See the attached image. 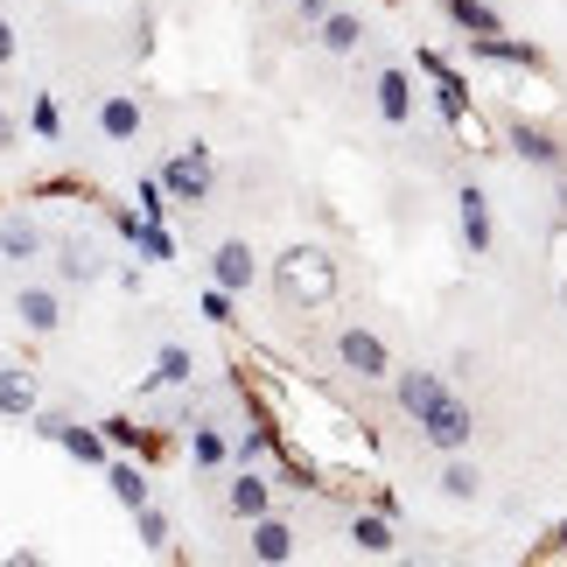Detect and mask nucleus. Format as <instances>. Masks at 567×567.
Listing matches in <instances>:
<instances>
[{
    "mask_svg": "<svg viewBox=\"0 0 567 567\" xmlns=\"http://www.w3.org/2000/svg\"><path fill=\"white\" fill-rule=\"evenodd\" d=\"M274 295L288 301L295 316L330 309V301H337V259L322 252V246H295V252H280V259H274Z\"/></svg>",
    "mask_w": 567,
    "mask_h": 567,
    "instance_id": "obj_1",
    "label": "nucleus"
},
{
    "mask_svg": "<svg viewBox=\"0 0 567 567\" xmlns=\"http://www.w3.org/2000/svg\"><path fill=\"white\" fill-rule=\"evenodd\" d=\"M421 71L434 78V105H442V120L455 126V134H476V141H484V126H476V113H470V84H463V71H455L442 50H421Z\"/></svg>",
    "mask_w": 567,
    "mask_h": 567,
    "instance_id": "obj_2",
    "label": "nucleus"
},
{
    "mask_svg": "<svg viewBox=\"0 0 567 567\" xmlns=\"http://www.w3.org/2000/svg\"><path fill=\"white\" fill-rule=\"evenodd\" d=\"M413 427L427 434V449H442V455H463V449L476 442V406L463 400V392H449V400L434 406V413H421Z\"/></svg>",
    "mask_w": 567,
    "mask_h": 567,
    "instance_id": "obj_3",
    "label": "nucleus"
},
{
    "mask_svg": "<svg viewBox=\"0 0 567 567\" xmlns=\"http://www.w3.org/2000/svg\"><path fill=\"white\" fill-rule=\"evenodd\" d=\"M162 183H168V196H176V204H204V196H210V147L189 141L183 155L162 168Z\"/></svg>",
    "mask_w": 567,
    "mask_h": 567,
    "instance_id": "obj_4",
    "label": "nucleus"
},
{
    "mask_svg": "<svg viewBox=\"0 0 567 567\" xmlns=\"http://www.w3.org/2000/svg\"><path fill=\"white\" fill-rule=\"evenodd\" d=\"M476 63H505V71H547V50L539 42H518V35H463Z\"/></svg>",
    "mask_w": 567,
    "mask_h": 567,
    "instance_id": "obj_5",
    "label": "nucleus"
},
{
    "mask_svg": "<svg viewBox=\"0 0 567 567\" xmlns=\"http://www.w3.org/2000/svg\"><path fill=\"white\" fill-rule=\"evenodd\" d=\"M392 400H400L406 421H421V413H434V406L449 400V379L442 372H421V364H413V372H392Z\"/></svg>",
    "mask_w": 567,
    "mask_h": 567,
    "instance_id": "obj_6",
    "label": "nucleus"
},
{
    "mask_svg": "<svg viewBox=\"0 0 567 567\" xmlns=\"http://www.w3.org/2000/svg\"><path fill=\"white\" fill-rule=\"evenodd\" d=\"M337 358H343V372H358V379H392V351L372 330H343L337 337Z\"/></svg>",
    "mask_w": 567,
    "mask_h": 567,
    "instance_id": "obj_7",
    "label": "nucleus"
},
{
    "mask_svg": "<svg viewBox=\"0 0 567 567\" xmlns=\"http://www.w3.org/2000/svg\"><path fill=\"white\" fill-rule=\"evenodd\" d=\"M455 225H463V246H470L476 259L491 252V196L476 189V183H463V189H455Z\"/></svg>",
    "mask_w": 567,
    "mask_h": 567,
    "instance_id": "obj_8",
    "label": "nucleus"
},
{
    "mask_svg": "<svg viewBox=\"0 0 567 567\" xmlns=\"http://www.w3.org/2000/svg\"><path fill=\"white\" fill-rule=\"evenodd\" d=\"M505 141H512V155L518 162H533V168H560L567 155H560V141L547 134V126H533V120H512L505 126Z\"/></svg>",
    "mask_w": 567,
    "mask_h": 567,
    "instance_id": "obj_9",
    "label": "nucleus"
},
{
    "mask_svg": "<svg viewBox=\"0 0 567 567\" xmlns=\"http://www.w3.org/2000/svg\"><path fill=\"white\" fill-rule=\"evenodd\" d=\"M267 505H274V484L259 476V463H246L231 476V491H225V512L231 518H267Z\"/></svg>",
    "mask_w": 567,
    "mask_h": 567,
    "instance_id": "obj_10",
    "label": "nucleus"
},
{
    "mask_svg": "<svg viewBox=\"0 0 567 567\" xmlns=\"http://www.w3.org/2000/svg\"><path fill=\"white\" fill-rule=\"evenodd\" d=\"M252 246H246V238H225V246H217L210 252V280H217V288H231V295H246L252 288Z\"/></svg>",
    "mask_w": 567,
    "mask_h": 567,
    "instance_id": "obj_11",
    "label": "nucleus"
},
{
    "mask_svg": "<svg viewBox=\"0 0 567 567\" xmlns=\"http://www.w3.org/2000/svg\"><path fill=\"white\" fill-rule=\"evenodd\" d=\"M14 316H21V330H29V337H50L56 322H63V301H56V288H21L14 295Z\"/></svg>",
    "mask_w": 567,
    "mask_h": 567,
    "instance_id": "obj_12",
    "label": "nucleus"
},
{
    "mask_svg": "<svg viewBox=\"0 0 567 567\" xmlns=\"http://www.w3.org/2000/svg\"><path fill=\"white\" fill-rule=\"evenodd\" d=\"M379 113H385V126H406L413 120V78L400 71V63H392V71H379Z\"/></svg>",
    "mask_w": 567,
    "mask_h": 567,
    "instance_id": "obj_13",
    "label": "nucleus"
},
{
    "mask_svg": "<svg viewBox=\"0 0 567 567\" xmlns=\"http://www.w3.org/2000/svg\"><path fill=\"white\" fill-rule=\"evenodd\" d=\"M442 14H449L463 35H505V14H497L491 0H442Z\"/></svg>",
    "mask_w": 567,
    "mask_h": 567,
    "instance_id": "obj_14",
    "label": "nucleus"
},
{
    "mask_svg": "<svg viewBox=\"0 0 567 567\" xmlns=\"http://www.w3.org/2000/svg\"><path fill=\"white\" fill-rule=\"evenodd\" d=\"M252 560H267V567L295 560V526H280V518H252Z\"/></svg>",
    "mask_w": 567,
    "mask_h": 567,
    "instance_id": "obj_15",
    "label": "nucleus"
},
{
    "mask_svg": "<svg viewBox=\"0 0 567 567\" xmlns=\"http://www.w3.org/2000/svg\"><path fill=\"white\" fill-rule=\"evenodd\" d=\"M56 274H63V280H99L105 259H99L92 238H63V246H56Z\"/></svg>",
    "mask_w": 567,
    "mask_h": 567,
    "instance_id": "obj_16",
    "label": "nucleus"
},
{
    "mask_svg": "<svg viewBox=\"0 0 567 567\" xmlns=\"http://www.w3.org/2000/svg\"><path fill=\"white\" fill-rule=\"evenodd\" d=\"M351 547L358 554H392L400 539H392V512H358L351 518Z\"/></svg>",
    "mask_w": 567,
    "mask_h": 567,
    "instance_id": "obj_17",
    "label": "nucleus"
},
{
    "mask_svg": "<svg viewBox=\"0 0 567 567\" xmlns=\"http://www.w3.org/2000/svg\"><path fill=\"white\" fill-rule=\"evenodd\" d=\"M99 134H105V141H134V134H141V105L126 99V92H113V99L99 105Z\"/></svg>",
    "mask_w": 567,
    "mask_h": 567,
    "instance_id": "obj_18",
    "label": "nucleus"
},
{
    "mask_svg": "<svg viewBox=\"0 0 567 567\" xmlns=\"http://www.w3.org/2000/svg\"><path fill=\"white\" fill-rule=\"evenodd\" d=\"M35 252H42V231L29 217H8V225H0V259H8V267H29Z\"/></svg>",
    "mask_w": 567,
    "mask_h": 567,
    "instance_id": "obj_19",
    "label": "nucleus"
},
{
    "mask_svg": "<svg viewBox=\"0 0 567 567\" xmlns=\"http://www.w3.org/2000/svg\"><path fill=\"white\" fill-rule=\"evenodd\" d=\"M105 484H113V497H120L126 512L155 505V497H147V470H141V463H105Z\"/></svg>",
    "mask_w": 567,
    "mask_h": 567,
    "instance_id": "obj_20",
    "label": "nucleus"
},
{
    "mask_svg": "<svg viewBox=\"0 0 567 567\" xmlns=\"http://www.w3.org/2000/svg\"><path fill=\"white\" fill-rule=\"evenodd\" d=\"M189 463H196V470H225V463H231V442H225L217 427L189 421Z\"/></svg>",
    "mask_w": 567,
    "mask_h": 567,
    "instance_id": "obj_21",
    "label": "nucleus"
},
{
    "mask_svg": "<svg viewBox=\"0 0 567 567\" xmlns=\"http://www.w3.org/2000/svg\"><path fill=\"white\" fill-rule=\"evenodd\" d=\"M63 449H71L78 455V463H113V434H105V427H63Z\"/></svg>",
    "mask_w": 567,
    "mask_h": 567,
    "instance_id": "obj_22",
    "label": "nucleus"
},
{
    "mask_svg": "<svg viewBox=\"0 0 567 567\" xmlns=\"http://www.w3.org/2000/svg\"><path fill=\"white\" fill-rule=\"evenodd\" d=\"M358 42H364V21H358V14H343V8H337L330 21H322V50H337V56H351V50H358Z\"/></svg>",
    "mask_w": 567,
    "mask_h": 567,
    "instance_id": "obj_23",
    "label": "nucleus"
},
{
    "mask_svg": "<svg viewBox=\"0 0 567 567\" xmlns=\"http://www.w3.org/2000/svg\"><path fill=\"white\" fill-rule=\"evenodd\" d=\"M274 449H280L274 421H252V427H246V434H238V442H231V455H238V463H267Z\"/></svg>",
    "mask_w": 567,
    "mask_h": 567,
    "instance_id": "obj_24",
    "label": "nucleus"
},
{
    "mask_svg": "<svg viewBox=\"0 0 567 567\" xmlns=\"http://www.w3.org/2000/svg\"><path fill=\"white\" fill-rule=\"evenodd\" d=\"M155 379L162 385H189L196 379V358L183 351V343H162V351H155Z\"/></svg>",
    "mask_w": 567,
    "mask_h": 567,
    "instance_id": "obj_25",
    "label": "nucleus"
},
{
    "mask_svg": "<svg viewBox=\"0 0 567 567\" xmlns=\"http://www.w3.org/2000/svg\"><path fill=\"white\" fill-rule=\"evenodd\" d=\"M0 413L29 421V413H35V379H21V372H8V379H0Z\"/></svg>",
    "mask_w": 567,
    "mask_h": 567,
    "instance_id": "obj_26",
    "label": "nucleus"
},
{
    "mask_svg": "<svg viewBox=\"0 0 567 567\" xmlns=\"http://www.w3.org/2000/svg\"><path fill=\"white\" fill-rule=\"evenodd\" d=\"M126 238H134V246H141L147 259H176V238H168V231H162V217H141V225H134V231H126Z\"/></svg>",
    "mask_w": 567,
    "mask_h": 567,
    "instance_id": "obj_27",
    "label": "nucleus"
},
{
    "mask_svg": "<svg viewBox=\"0 0 567 567\" xmlns=\"http://www.w3.org/2000/svg\"><path fill=\"white\" fill-rule=\"evenodd\" d=\"M442 491L455 497V505H470V497L484 491V476H476V463H449V470H442Z\"/></svg>",
    "mask_w": 567,
    "mask_h": 567,
    "instance_id": "obj_28",
    "label": "nucleus"
},
{
    "mask_svg": "<svg viewBox=\"0 0 567 567\" xmlns=\"http://www.w3.org/2000/svg\"><path fill=\"white\" fill-rule=\"evenodd\" d=\"M99 427L113 434V449H155V434H147V427H134L126 413H113V421H99Z\"/></svg>",
    "mask_w": 567,
    "mask_h": 567,
    "instance_id": "obj_29",
    "label": "nucleus"
},
{
    "mask_svg": "<svg viewBox=\"0 0 567 567\" xmlns=\"http://www.w3.org/2000/svg\"><path fill=\"white\" fill-rule=\"evenodd\" d=\"M134 533H141V547H155V554L168 547V518H162L155 505H141V512H134Z\"/></svg>",
    "mask_w": 567,
    "mask_h": 567,
    "instance_id": "obj_30",
    "label": "nucleus"
},
{
    "mask_svg": "<svg viewBox=\"0 0 567 567\" xmlns=\"http://www.w3.org/2000/svg\"><path fill=\"white\" fill-rule=\"evenodd\" d=\"M29 126H35L42 141H56V134H63V120H56V99H35V105H29Z\"/></svg>",
    "mask_w": 567,
    "mask_h": 567,
    "instance_id": "obj_31",
    "label": "nucleus"
},
{
    "mask_svg": "<svg viewBox=\"0 0 567 567\" xmlns=\"http://www.w3.org/2000/svg\"><path fill=\"white\" fill-rule=\"evenodd\" d=\"M204 316L225 330V322H231V288H210V295H204Z\"/></svg>",
    "mask_w": 567,
    "mask_h": 567,
    "instance_id": "obj_32",
    "label": "nucleus"
},
{
    "mask_svg": "<svg viewBox=\"0 0 567 567\" xmlns=\"http://www.w3.org/2000/svg\"><path fill=\"white\" fill-rule=\"evenodd\" d=\"M295 8H301V21H316V29H322V21L337 14V0H295Z\"/></svg>",
    "mask_w": 567,
    "mask_h": 567,
    "instance_id": "obj_33",
    "label": "nucleus"
},
{
    "mask_svg": "<svg viewBox=\"0 0 567 567\" xmlns=\"http://www.w3.org/2000/svg\"><path fill=\"white\" fill-rule=\"evenodd\" d=\"M63 427H71L63 413H35V434H42V442H63Z\"/></svg>",
    "mask_w": 567,
    "mask_h": 567,
    "instance_id": "obj_34",
    "label": "nucleus"
},
{
    "mask_svg": "<svg viewBox=\"0 0 567 567\" xmlns=\"http://www.w3.org/2000/svg\"><path fill=\"white\" fill-rule=\"evenodd\" d=\"M533 560H567V518H560V526H554V539H547V547H539Z\"/></svg>",
    "mask_w": 567,
    "mask_h": 567,
    "instance_id": "obj_35",
    "label": "nucleus"
},
{
    "mask_svg": "<svg viewBox=\"0 0 567 567\" xmlns=\"http://www.w3.org/2000/svg\"><path fill=\"white\" fill-rule=\"evenodd\" d=\"M0 63H14V29H8V14H0Z\"/></svg>",
    "mask_w": 567,
    "mask_h": 567,
    "instance_id": "obj_36",
    "label": "nucleus"
},
{
    "mask_svg": "<svg viewBox=\"0 0 567 567\" xmlns=\"http://www.w3.org/2000/svg\"><path fill=\"white\" fill-rule=\"evenodd\" d=\"M8 147H14V120L0 113V155H8Z\"/></svg>",
    "mask_w": 567,
    "mask_h": 567,
    "instance_id": "obj_37",
    "label": "nucleus"
},
{
    "mask_svg": "<svg viewBox=\"0 0 567 567\" xmlns=\"http://www.w3.org/2000/svg\"><path fill=\"white\" fill-rule=\"evenodd\" d=\"M554 176H560V217H567V162H560V168H554Z\"/></svg>",
    "mask_w": 567,
    "mask_h": 567,
    "instance_id": "obj_38",
    "label": "nucleus"
},
{
    "mask_svg": "<svg viewBox=\"0 0 567 567\" xmlns=\"http://www.w3.org/2000/svg\"><path fill=\"white\" fill-rule=\"evenodd\" d=\"M0 379H8V364H0Z\"/></svg>",
    "mask_w": 567,
    "mask_h": 567,
    "instance_id": "obj_39",
    "label": "nucleus"
}]
</instances>
